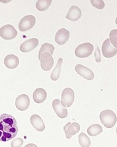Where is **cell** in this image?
Returning <instances> with one entry per match:
<instances>
[{"label": "cell", "instance_id": "8992f818", "mask_svg": "<svg viewBox=\"0 0 117 147\" xmlns=\"http://www.w3.org/2000/svg\"><path fill=\"white\" fill-rule=\"evenodd\" d=\"M61 103L65 108H69L72 105L75 100V93L74 91L70 88H66L63 91L61 95Z\"/></svg>", "mask_w": 117, "mask_h": 147}, {"label": "cell", "instance_id": "d6986e66", "mask_svg": "<svg viewBox=\"0 0 117 147\" xmlns=\"http://www.w3.org/2000/svg\"><path fill=\"white\" fill-rule=\"evenodd\" d=\"M63 64V59L62 58H59L58 61V63H57L56 66L53 69V72L51 73L50 75V78L53 81H57L60 77V75H61V66Z\"/></svg>", "mask_w": 117, "mask_h": 147}, {"label": "cell", "instance_id": "9c48e42d", "mask_svg": "<svg viewBox=\"0 0 117 147\" xmlns=\"http://www.w3.org/2000/svg\"><path fill=\"white\" fill-rule=\"evenodd\" d=\"M63 129H64L65 133L66 138L69 139L80 130V126L77 122H73V123L68 122V123L65 125Z\"/></svg>", "mask_w": 117, "mask_h": 147}, {"label": "cell", "instance_id": "e0dca14e", "mask_svg": "<svg viewBox=\"0 0 117 147\" xmlns=\"http://www.w3.org/2000/svg\"><path fill=\"white\" fill-rule=\"evenodd\" d=\"M19 64L18 57L14 55H8L4 58V64L9 69H14Z\"/></svg>", "mask_w": 117, "mask_h": 147}, {"label": "cell", "instance_id": "7a4b0ae2", "mask_svg": "<svg viewBox=\"0 0 117 147\" xmlns=\"http://www.w3.org/2000/svg\"><path fill=\"white\" fill-rule=\"evenodd\" d=\"M101 123L107 128H112L116 123V115L112 110H106L101 112L99 115Z\"/></svg>", "mask_w": 117, "mask_h": 147}, {"label": "cell", "instance_id": "277c9868", "mask_svg": "<svg viewBox=\"0 0 117 147\" xmlns=\"http://www.w3.org/2000/svg\"><path fill=\"white\" fill-rule=\"evenodd\" d=\"M17 30L14 26L7 24L0 28V36L4 40H12L17 36Z\"/></svg>", "mask_w": 117, "mask_h": 147}, {"label": "cell", "instance_id": "ba28073f", "mask_svg": "<svg viewBox=\"0 0 117 147\" xmlns=\"http://www.w3.org/2000/svg\"><path fill=\"white\" fill-rule=\"evenodd\" d=\"M102 54L105 57H114L117 54V49L112 45L109 38L106 39L102 44Z\"/></svg>", "mask_w": 117, "mask_h": 147}, {"label": "cell", "instance_id": "7c38bea8", "mask_svg": "<svg viewBox=\"0 0 117 147\" xmlns=\"http://www.w3.org/2000/svg\"><path fill=\"white\" fill-rule=\"evenodd\" d=\"M70 38V32L65 28H61L57 31L55 37V42L58 45H64L68 41Z\"/></svg>", "mask_w": 117, "mask_h": 147}, {"label": "cell", "instance_id": "5bb4252c", "mask_svg": "<svg viewBox=\"0 0 117 147\" xmlns=\"http://www.w3.org/2000/svg\"><path fill=\"white\" fill-rule=\"evenodd\" d=\"M38 45V40L37 38H31L24 41L20 45V50L22 53H29L35 49Z\"/></svg>", "mask_w": 117, "mask_h": 147}, {"label": "cell", "instance_id": "d4e9b609", "mask_svg": "<svg viewBox=\"0 0 117 147\" xmlns=\"http://www.w3.org/2000/svg\"><path fill=\"white\" fill-rule=\"evenodd\" d=\"M90 2L94 7L98 9H103L105 7V4L103 0H90Z\"/></svg>", "mask_w": 117, "mask_h": 147}, {"label": "cell", "instance_id": "4fadbf2b", "mask_svg": "<svg viewBox=\"0 0 117 147\" xmlns=\"http://www.w3.org/2000/svg\"><path fill=\"white\" fill-rule=\"evenodd\" d=\"M75 71L78 74L87 80H92L95 78V74L93 71L82 64H78L75 66Z\"/></svg>", "mask_w": 117, "mask_h": 147}, {"label": "cell", "instance_id": "44dd1931", "mask_svg": "<svg viewBox=\"0 0 117 147\" xmlns=\"http://www.w3.org/2000/svg\"><path fill=\"white\" fill-rule=\"evenodd\" d=\"M52 0H38L36 3V7L40 11L47 10L51 5Z\"/></svg>", "mask_w": 117, "mask_h": 147}, {"label": "cell", "instance_id": "603a6c76", "mask_svg": "<svg viewBox=\"0 0 117 147\" xmlns=\"http://www.w3.org/2000/svg\"><path fill=\"white\" fill-rule=\"evenodd\" d=\"M79 144L82 147H90L91 145V141L90 138L87 137L84 133L82 132L78 137Z\"/></svg>", "mask_w": 117, "mask_h": 147}, {"label": "cell", "instance_id": "cb8c5ba5", "mask_svg": "<svg viewBox=\"0 0 117 147\" xmlns=\"http://www.w3.org/2000/svg\"><path fill=\"white\" fill-rule=\"evenodd\" d=\"M109 41L112 43V45L114 47H117V30L114 29L110 32L109 34Z\"/></svg>", "mask_w": 117, "mask_h": 147}, {"label": "cell", "instance_id": "52a82bcc", "mask_svg": "<svg viewBox=\"0 0 117 147\" xmlns=\"http://www.w3.org/2000/svg\"><path fill=\"white\" fill-rule=\"evenodd\" d=\"M39 60L41 61V68L44 71H49L51 69L54 64V59L49 53H43L39 58Z\"/></svg>", "mask_w": 117, "mask_h": 147}, {"label": "cell", "instance_id": "3957f363", "mask_svg": "<svg viewBox=\"0 0 117 147\" xmlns=\"http://www.w3.org/2000/svg\"><path fill=\"white\" fill-rule=\"evenodd\" d=\"M94 51V46L90 42H84L78 45L75 49V55L79 58H86L90 57Z\"/></svg>", "mask_w": 117, "mask_h": 147}, {"label": "cell", "instance_id": "8fae6325", "mask_svg": "<svg viewBox=\"0 0 117 147\" xmlns=\"http://www.w3.org/2000/svg\"><path fill=\"white\" fill-rule=\"evenodd\" d=\"M53 108L57 115L60 118H65L67 116V110L61 103V100L59 99H55L53 101Z\"/></svg>", "mask_w": 117, "mask_h": 147}, {"label": "cell", "instance_id": "30bf717a", "mask_svg": "<svg viewBox=\"0 0 117 147\" xmlns=\"http://www.w3.org/2000/svg\"><path fill=\"white\" fill-rule=\"evenodd\" d=\"M15 105L18 110L24 111L29 108L30 105V99L29 97L26 94H21L18 96L16 99Z\"/></svg>", "mask_w": 117, "mask_h": 147}, {"label": "cell", "instance_id": "9a60e30c", "mask_svg": "<svg viewBox=\"0 0 117 147\" xmlns=\"http://www.w3.org/2000/svg\"><path fill=\"white\" fill-rule=\"evenodd\" d=\"M82 11L77 6H72L66 15V18L72 21H77L81 18Z\"/></svg>", "mask_w": 117, "mask_h": 147}, {"label": "cell", "instance_id": "83f0119b", "mask_svg": "<svg viewBox=\"0 0 117 147\" xmlns=\"http://www.w3.org/2000/svg\"><path fill=\"white\" fill-rule=\"evenodd\" d=\"M24 147H38V146H37L36 144H29L26 145Z\"/></svg>", "mask_w": 117, "mask_h": 147}, {"label": "cell", "instance_id": "6da1fadb", "mask_svg": "<svg viewBox=\"0 0 117 147\" xmlns=\"http://www.w3.org/2000/svg\"><path fill=\"white\" fill-rule=\"evenodd\" d=\"M16 119L9 114L0 115V142H7L14 139L18 133Z\"/></svg>", "mask_w": 117, "mask_h": 147}, {"label": "cell", "instance_id": "484cf974", "mask_svg": "<svg viewBox=\"0 0 117 147\" xmlns=\"http://www.w3.org/2000/svg\"><path fill=\"white\" fill-rule=\"evenodd\" d=\"M24 141L21 138H16L14 139L11 142V146L12 147H21L22 146Z\"/></svg>", "mask_w": 117, "mask_h": 147}, {"label": "cell", "instance_id": "4316f807", "mask_svg": "<svg viewBox=\"0 0 117 147\" xmlns=\"http://www.w3.org/2000/svg\"><path fill=\"white\" fill-rule=\"evenodd\" d=\"M95 60H96L97 62H101V53H100L99 47H97L96 50H95Z\"/></svg>", "mask_w": 117, "mask_h": 147}, {"label": "cell", "instance_id": "7402d4cb", "mask_svg": "<svg viewBox=\"0 0 117 147\" xmlns=\"http://www.w3.org/2000/svg\"><path fill=\"white\" fill-rule=\"evenodd\" d=\"M55 47L54 46L50 43H48V42H46V43L43 44L41 45V49H40L39 52H38V59L41 57V55L44 53H49L50 55H53V53H54Z\"/></svg>", "mask_w": 117, "mask_h": 147}, {"label": "cell", "instance_id": "2e32d148", "mask_svg": "<svg viewBox=\"0 0 117 147\" xmlns=\"http://www.w3.org/2000/svg\"><path fill=\"white\" fill-rule=\"evenodd\" d=\"M31 123L32 126L38 131H43L46 128L44 120L41 118V116L38 115H33L31 117Z\"/></svg>", "mask_w": 117, "mask_h": 147}, {"label": "cell", "instance_id": "ffe728a7", "mask_svg": "<svg viewBox=\"0 0 117 147\" xmlns=\"http://www.w3.org/2000/svg\"><path fill=\"white\" fill-rule=\"evenodd\" d=\"M102 127L98 124H94V125L89 127V128L87 129V133H88L89 135L92 136V137L98 136L102 132Z\"/></svg>", "mask_w": 117, "mask_h": 147}, {"label": "cell", "instance_id": "5b68a950", "mask_svg": "<svg viewBox=\"0 0 117 147\" xmlns=\"http://www.w3.org/2000/svg\"><path fill=\"white\" fill-rule=\"evenodd\" d=\"M36 24V18L33 15H27L23 17L19 21L18 28L21 31L24 32L30 30Z\"/></svg>", "mask_w": 117, "mask_h": 147}, {"label": "cell", "instance_id": "ac0fdd59", "mask_svg": "<svg viewBox=\"0 0 117 147\" xmlns=\"http://www.w3.org/2000/svg\"><path fill=\"white\" fill-rule=\"evenodd\" d=\"M47 98V93L44 88H37L33 94V98L36 103H42Z\"/></svg>", "mask_w": 117, "mask_h": 147}]
</instances>
